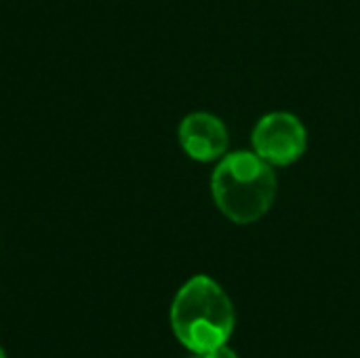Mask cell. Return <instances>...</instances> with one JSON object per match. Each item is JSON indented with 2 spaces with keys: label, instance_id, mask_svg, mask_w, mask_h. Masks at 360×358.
<instances>
[{
  "label": "cell",
  "instance_id": "1",
  "mask_svg": "<svg viewBox=\"0 0 360 358\" xmlns=\"http://www.w3.org/2000/svg\"><path fill=\"white\" fill-rule=\"evenodd\" d=\"M278 179L255 152L226 154L211 175V194L217 209L234 224L259 222L274 205Z\"/></svg>",
  "mask_w": 360,
  "mask_h": 358
},
{
  "label": "cell",
  "instance_id": "6",
  "mask_svg": "<svg viewBox=\"0 0 360 358\" xmlns=\"http://www.w3.org/2000/svg\"><path fill=\"white\" fill-rule=\"evenodd\" d=\"M0 358H6V354H4V350H2V346H0Z\"/></svg>",
  "mask_w": 360,
  "mask_h": 358
},
{
  "label": "cell",
  "instance_id": "3",
  "mask_svg": "<svg viewBox=\"0 0 360 358\" xmlns=\"http://www.w3.org/2000/svg\"><path fill=\"white\" fill-rule=\"evenodd\" d=\"M253 152L272 167H289L308 150V131L304 122L289 112H270L262 116L251 133Z\"/></svg>",
  "mask_w": 360,
  "mask_h": 358
},
{
  "label": "cell",
  "instance_id": "5",
  "mask_svg": "<svg viewBox=\"0 0 360 358\" xmlns=\"http://www.w3.org/2000/svg\"><path fill=\"white\" fill-rule=\"evenodd\" d=\"M200 358H238V357H236V352H234V350H230V348L224 344V346H219V348H213V350H209V352L200 354Z\"/></svg>",
  "mask_w": 360,
  "mask_h": 358
},
{
  "label": "cell",
  "instance_id": "7",
  "mask_svg": "<svg viewBox=\"0 0 360 358\" xmlns=\"http://www.w3.org/2000/svg\"><path fill=\"white\" fill-rule=\"evenodd\" d=\"M196 358H200V354H196Z\"/></svg>",
  "mask_w": 360,
  "mask_h": 358
},
{
  "label": "cell",
  "instance_id": "2",
  "mask_svg": "<svg viewBox=\"0 0 360 358\" xmlns=\"http://www.w3.org/2000/svg\"><path fill=\"white\" fill-rule=\"evenodd\" d=\"M171 327L188 350L205 354L230 340L234 331L232 302L211 276H192L171 304Z\"/></svg>",
  "mask_w": 360,
  "mask_h": 358
},
{
  "label": "cell",
  "instance_id": "4",
  "mask_svg": "<svg viewBox=\"0 0 360 358\" xmlns=\"http://www.w3.org/2000/svg\"><path fill=\"white\" fill-rule=\"evenodd\" d=\"M181 150L198 162L221 160L228 154V129L221 118L209 112L188 114L177 131Z\"/></svg>",
  "mask_w": 360,
  "mask_h": 358
}]
</instances>
